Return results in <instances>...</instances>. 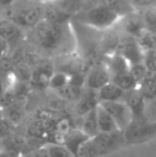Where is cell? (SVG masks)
<instances>
[{
    "label": "cell",
    "mask_w": 156,
    "mask_h": 157,
    "mask_svg": "<svg viewBox=\"0 0 156 157\" xmlns=\"http://www.w3.org/2000/svg\"><path fill=\"white\" fill-rule=\"evenodd\" d=\"M2 118H3V109L0 107V119H2Z\"/></svg>",
    "instance_id": "45"
},
{
    "label": "cell",
    "mask_w": 156,
    "mask_h": 157,
    "mask_svg": "<svg viewBox=\"0 0 156 157\" xmlns=\"http://www.w3.org/2000/svg\"><path fill=\"white\" fill-rule=\"evenodd\" d=\"M14 66L15 64L13 63V61L11 59H9L6 56L0 58V72H4V73L13 72Z\"/></svg>",
    "instance_id": "39"
},
{
    "label": "cell",
    "mask_w": 156,
    "mask_h": 157,
    "mask_svg": "<svg viewBox=\"0 0 156 157\" xmlns=\"http://www.w3.org/2000/svg\"><path fill=\"white\" fill-rule=\"evenodd\" d=\"M18 0H0V6H9Z\"/></svg>",
    "instance_id": "42"
},
{
    "label": "cell",
    "mask_w": 156,
    "mask_h": 157,
    "mask_svg": "<svg viewBox=\"0 0 156 157\" xmlns=\"http://www.w3.org/2000/svg\"><path fill=\"white\" fill-rule=\"evenodd\" d=\"M100 105L110 113V116L116 121L120 130H124L133 121L134 116L131 110L123 99L119 101H101Z\"/></svg>",
    "instance_id": "6"
},
{
    "label": "cell",
    "mask_w": 156,
    "mask_h": 157,
    "mask_svg": "<svg viewBox=\"0 0 156 157\" xmlns=\"http://www.w3.org/2000/svg\"><path fill=\"white\" fill-rule=\"evenodd\" d=\"M125 91L119 88L112 81L103 86L101 89L97 90V97L101 101H119L122 99L124 96Z\"/></svg>",
    "instance_id": "19"
},
{
    "label": "cell",
    "mask_w": 156,
    "mask_h": 157,
    "mask_svg": "<svg viewBox=\"0 0 156 157\" xmlns=\"http://www.w3.org/2000/svg\"><path fill=\"white\" fill-rule=\"evenodd\" d=\"M98 104H100V101L97 97V91L85 88V91L81 97L76 101V113L81 118L86 113L97 107Z\"/></svg>",
    "instance_id": "13"
},
{
    "label": "cell",
    "mask_w": 156,
    "mask_h": 157,
    "mask_svg": "<svg viewBox=\"0 0 156 157\" xmlns=\"http://www.w3.org/2000/svg\"><path fill=\"white\" fill-rule=\"evenodd\" d=\"M16 101H18L16 99V96H15L12 88L6 89L1 93V95H0V107H1L2 109L10 107L11 105L15 104Z\"/></svg>",
    "instance_id": "33"
},
{
    "label": "cell",
    "mask_w": 156,
    "mask_h": 157,
    "mask_svg": "<svg viewBox=\"0 0 156 157\" xmlns=\"http://www.w3.org/2000/svg\"><path fill=\"white\" fill-rule=\"evenodd\" d=\"M111 81H112L113 83H116L119 88H121V89L125 92L136 89V88H138V86H139L138 81L134 78V76L131 74L129 71L112 76L111 77Z\"/></svg>",
    "instance_id": "23"
},
{
    "label": "cell",
    "mask_w": 156,
    "mask_h": 157,
    "mask_svg": "<svg viewBox=\"0 0 156 157\" xmlns=\"http://www.w3.org/2000/svg\"><path fill=\"white\" fill-rule=\"evenodd\" d=\"M12 90L14 92L16 99L19 101H26V99L28 98L30 92H31L32 88L30 86V83L28 82H23V81L15 80L14 85L12 87Z\"/></svg>",
    "instance_id": "29"
},
{
    "label": "cell",
    "mask_w": 156,
    "mask_h": 157,
    "mask_svg": "<svg viewBox=\"0 0 156 157\" xmlns=\"http://www.w3.org/2000/svg\"><path fill=\"white\" fill-rule=\"evenodd\" d=\"M125 143L123 130L115 132H98L90 137L81 147L78 157H103L120 149Z\"/></svg>",
    "instance_id": "3"
},
{
    "label": "cell",
    "mask_w": 156,
    "mask_h": 157,
    "mask_svg": "<svg viewBox=\"0 0 156 157\" xmlns=\"http://www.w3.org/2000/svg\"><path fill=\"white\" fill-rule=\"evenodd\" d=\"M70 74L64 71H59V72H54L49 80V86L48 88L54 91H58L59 89L65 87L69 85Z\"/></svg>",
    "instance_id": "26"
},
{
    "label": "cell",
    "mask_w": 156,
    "mask_h": 157,
    "mask_svg": "<svg viewBox=\"0 0 156 157\" xmlns=\"http://www.w3.org/2000/svg\"><path fill=\"white\" fill-rule=\"evenodd\" d=\"M45 147L50 157H74L73 154L65 147L63 143L48 141L46 142Z\"/></svg>",
    "instance_id": "27"
},
{
    "label": "cell",
    "mask_w": 156,
    "mask_h": 157,
    "mask_svg": "<svg viewBox=\"0 0 156 157\" xmlns=\"http://www.w3.org/2000/svg\"><path fill=\"white\" fill-rule=\"evenodd\" d=\"M142 17H143L146 29L148 31L156 33V10H154V8L146 10Z\"/></svg>",
    "instance_id": "32"
},
{
    "label": "cell",
    "mask_w": 156,
    "mask_h": 157,
    "mask_svg": "<svg viewBox=\"0 0 156 157\" xmlns=\"http://www.w3.org/2000/svg\"><path fill=\"white\" fill-rule=\"evenodd\" d=\"M32 72H33V68L27 62H17L13 70V74H14L16 80L28 83H30L31 81Z\"/></svg>",
    "instance_id": "25"
},
{
    "label": "cell",
    "mask_w": 156,
    "mask_h": 157,
    "mask_svg": "<svg viewBox=\"0 0 156 157\" xmlns=\"http://www.w3.org/2000/svg\"><path fill=\"white\" fill-rule=\"evenodd\" d=\"M6 90V88H4V86H3V83H2V81L0 80V95H1L2 92Z\"/></svg>",
    "instance_id": "44"
},
{
    "label": "cell",
    "mask_w": 156,
    "mask_h": 157,
    "mask_svg": "<svg viewBox=\"0 0 156 157\" xmlns=\"http://www.w3.org/2000/svg\"><path fill=\"white\" fill-rule=\"evenodd\" d=\"M129 72L134 76V78L138 81V83H140L149 74V71L146 68V66L144 65L143 61L138 63H133L129 66Z\"/></svg>",
    "instance_id": "31"
},
{
    "label": "cell",
    "mask_w": 156,
    "mask_h": 157,
    "mask_svg": "<svg viewBox=\"0 0 156 157\" xmlns=\"http://www.w3.org/2000/svg\"><path fill=\"white\" fill-rule=\"evenodd\" d=\"M74 19L77 23L92 29L106 31L117 25L122 17L104 4L95 3L90 8L82 9L81 11L75 13Z\"/></svg>",
    "instance_id": "2"
},
{
    "label": "cell",
    "mask_w": 156,
    "mask_h": 157,
    "mask_svg": "<svg viewBox=\"0 0 156 157\" xmlns=\"http://www.w3.org/2000/svg\"><path fill=\"white\" fill-rule=\"evenodd\" d=\"M86 76H87V74H83V72H80V71L71 73L69 85L78 88H86Z\"/></svg>",
    "instance_id": "35"
},
{
    "label": "cell",
    "mask_w": 156,
    "mask_h": 157,
    "mask_svg": "<svg viewBox=\"0 0 156 157\" xmlns=\"http://www.w3.org/2000/svg\"><path fill=\"white\" fill-rule=\"evenodd\" d=\"M23 28L11 18H0V36L8 40L10 43L18 41L23 36Z\"/></svg>",
    "instance_id": "15"
},
{
    "label": "cell",
    "mask_w": 156,
    "mask_h": 157,
    "mask_svg": "<svg viewBox=\"0 0 156 157\" xmlns=\"http://www.w3.org/2000/svg\"><path fill=\"white\" fill-rule=\"evenodd\" d=\"M107 67L109 70L111 77L115 76V75L121 74V73H124L129 71V64L128 61L124 58L123 56H121L119 52H116L112 56L108 57V62H107Z\"/></svg>",
    "instance_id": "20"
},
{
    "label": "cell",
    "mask_w": 156,
    "mask_h": 157,
    "mask_svg": "<svg viewBox=\"0 0 156 157\" xmlns=\"http://www.w3.org/2000/svg\"><path fill=\"white\" fill-rule=\"evenodd\" d=\"M122 19L125 34L138 39L146 30V26H144L143 17L140 16L139 14H137L136 11L134 13H131V14L125 16Z\"/></svg>",
    "instance_id": "14"
},
{
    "label": "cell",
    "mask_w": 156,
    "mask_h": 157,
    "mask_svg": "<svg viewBox=\"0 0 156 157\" xmlns=\"http://www.w3.org/2000/svg\"><path fill=\"white\" fill-rule=\"evenodd\" d=\"M50 1H52V0H50Z\"/></svg>",
    "instance_id": "46"
},
{
    "label": "cell",
    "mask_w": 156,
    "mask_h": 157,
    "mask_svg": "<svg viewBox=\"0 0 156 157\" xmlns=\"http://www.w3.org/2000/svg\"><path fill=\"white\" fill-rule=\"evenodd\" d=\"M131 6L137 10H149L156 6V0H129Z\"/></svg>",
    "instance_id": "38"
},
{
    "label": "cell",
    "mask_w": 156,
    "mask_h": 157,
    "mask_svg": "<svg viewBox=\"0 0 156 157\" xmlns=\"http://www.w3.org/2000/svg\"><path fill=\"white\" fill-rule=\"evenodd\" d=\"M10 49V42L4 37L0 36V58L6 57Z\"/></svg>",
    "instance_id": "41"
},
{
    "label": "cell",
    "mask_w": 156,
    "mask_h": 157,
    "mask_svg": "<svg viewBox=\"0 0 156 157\" xmlns=\"http://www.w3.org/2000/svg\"><path fill=\"white\" fill-rule=\"evenodd\" d=\"M144 118L150 122L156 123V97L146 101L144 108Z\"/></svg>",
    "instance_id": "34"
},
{
    "label": "cell",
    "mask_w": 156,
    "mask_h": 157,
    "mask_svg": "<svg viewBox=\"0 0 156 157\" xmlns=\"http://www.w3.org/2000/svg\"><path fill=\"white\" fill-rule=\"evenodd\" d=\"M46 142H48V141L45 140V139L38 138V137H32V136H26L25 144H24L21 154H26V153H29V152L36 151V150L40 149V147H44Z\"/></svg>",
    "instance_id": "30"
},
{
    "label": "cell",
    "mask_w": 156,
    "mask_h": 157,
    "mask_svg": "<svg viewBox=\"0 0 156 157\" xmlns=\"http://www.w3.org/2000/svg\"><path fill=\"white\" fill-rule=\"evenodd\" d=\"M71 35L67 23H55L44 18L31 29L30 39L42 52L56 54L69 49Z\"/></svg>",
    "instance_id": "1"
},
{
    "label": "cell",
    "mask_w": 156,
    "mask_h": 157,
    "mask_svg": "<svg viewBox=\"0 0 156 157\" xmlns=\"http://www.w3.org/2000/svg\"><path fill=\"white\" fill-rule=\"evenodd\" d=\"M54 68L51 64L40 62L36 67H33L32 78L30 81V86L34 90H45L49 86V80L51 75L54 74Z\"/></svg>",
    "instance_id": "9"
},
{
    "label": "cell",
    "mask_w": 156,
    "mask_h": 157,
    "mask_svg": "<svg viewBox=\"0 0 156 157\" xmlns=\"http://www.w3.org/2000/svg\"><path fill=\"white\" fill-rule=\"evenodd\" d=\"M122 99L131 110L134 119L144 118V108H146V101L138 88L131 90V91H126Z\"/></svg>",
    "instance_id": "11"
},
{
    "label": "cell",
    "mask_w": 156,
    "mask_h": 157,
    "mask_svg": "<svg viewBox=\"0 0 156 157\" xmlns=\"http://www.w3.org/2000/svg\"><path fill=\"white\" fill-rule=\"evenodd\" d=\"M19 157H50V156L48 154L47 150H46L45 145H44V147H40V149L36 150V151L29 152V153H26V154H21Z\"/></svg>",
    "instance_id": "40"
},
{
    "label": "cell",
    "mask_w": 156,
    "mask_h": 157,
    "mask_svg": "<svg viewBox=\"0 0 156 157\" xmlns=\"http://www.w3.org/2000/svg\"><path fill=\"white\" fill-rule=\"evenodd\" d=\"M123 132L126 144L143 142L156 137V123L150 122L146 118L133 119Z\"/></svg>",
    "instance_id": "4"
},
{
    "label": "cell",
    "mask_w": 156,
    "mask_h": 157,
    "mask_svg": "<svg viewBox=\"0 0 156 157\" xmlns=\"http://www.w3.org/2000/svg\"><path fill=\"white\" fill-rule=\"evenodd\" d=\"M104 35L101 39V50L107 57L112 56L113 54L118 52L119 44H120L121 36L116 31H113L112 28L104 31Z\"/></svg>",
    "instance_id": "16"
},
{
    "label": "cell",
    "mask_w": 156,
    "mask_h": 157,
    "mask_svg": "<svg viewBox=\"0 0 156 157\" xmlns=\"http://www.w3.org/2000/svg\"><path fill=\"white\" fill-rule=\"evenodd\" d=\"M96 113H97V123L100 132H115L120 130L116 121L110 116V113L105 108H103L100 104L96 107Z\"/></svg>",
    "instance_id": "17"
},
{
    "label": "cell",
    "mask_w": 156,
    "mask_h": 157,
    "mask_svg": "<svg viewBox=\"0 0 156 157\" xmlns=\"http://www.w3.org/2000/svg\"><path fill=\"white\" fill-rule=\"evenodd\" d=\"M15 129H16V125L13 124L11 121H9L4 117L0 119V138H3L8 135L13 134V132H15Z\"/></svg>",
    "instance_id": "36"
},
{
    "label": "cell",
    "mask_w": 156,
    "mask_h": 157,
    "mask_svg": "<svg viewBox=\"0 0 156 157\" xmlns=\"http://www.w3.org/2000/svg\"><path fill=\"white\" fill-rule=\"evenodd\" d=\"M26 113L25 101H16L10 107L3 109V117L15 125H18L24 119Z\"/></svg>",
    "instance_id": "22"
},
{
    "label": "cell",
    "mask_w": 156,
    "mask_h": 157,
    "mask_svg": "<svg viewBox=\"0 0 156 157\" xmlns=\"http://www.w3.org/2000/svg\"><path fill=\"white\" fill-rule=\"evenodd\" d=\"M118 52L123 56L129 64L138 63L143 61L144 52L142 50L139 42L136 37L125 34L121 37L120 44H119Z\"/></svg>",
    "instance_id": "7"
},
{
    "label": "cell",
    "mask_w": 156,
    "mask_h": 157,
    "mask_svg": "<svg viewBox=\"0 0 156 157\" xmlns=\"http://www.w3.org/2000/svg\"><path fill=\"white\" fill-rule=\"evenodd\" d=\"M89 138L90 137L81 128H71L63 135L61 143L65 145V147L73 154L74 157H78L81 147L87 142Z\"/></svg>",
    "instance_id": "10"
},
{
    "label": "cell",
    "mask_w": 156,
    "mask_h": 157,
    "mask_svg": "<svg viewBox=\"0 0 156 157\" xmlns=\"http://www.w3.org/2000/svg\"><path fill=\"white\" fill-rule=\"evenodd\" d=\"M96 3L106 6L107 8L111 9L113 12H116L122 18H124L125 16L131 14L136 11L129 0H97Z\"/></svg>",
    "instance_id": "18"
},
{
    "label": "cell",
    "mask_w": 156,
    "mask_h": 157,
    "mask_svg": "<svg viewBox=\"0 0 156 157\" xmlns=\"http://www.w3.org/2000/svg\"><path fill=\"white\" fill-rule=\"evenodd\" d=\"M25 140L26 136L17 132H13L3 138H0V152L21 155Z\"/></svg>",
    "instance_id": "12"
},
{
    "label": "cell",
    "mask_w": 156,
    "mask_h": 157,
    "mask_svg": "<svg viewBox=\"0 0 156 157\" xmlns=\"http://www.w3.org/2000/svg\"><path fill=\"white\" fill-rule=\"evenodd\" d=\"M137 40L144 52L156 50V33L146 30Z\"/></svg>",
    "instance_id": "28"
},
{
    "label": "cell",
    "mask_w": 156,
    "mask_h": 157,
    "mask_svg": "<svg viewBox=\"0 0 156 157\" xmlns=\"http://www.w3.org/2000/svg\"><path fill=\"white\" fill-rule=\"evenodd\" d=\"M21 155H16V154H9V153H3L0 152V157H19Z\"/></svg>",
    "instance_id": "43"
},
{
    "label": "cell",
    "mask_w": 156,
    "mask_h": 157,
    "mask_svg": "<svg viewBox=\"0 0 156 157\" xmlns=\"http://www.w3.org/2000/svg\"><path fill=\"white\" fill-rule=\"evenodd\" d=\"M83 91H85V88H78V87H74L72 85H67L65 87L61 88V89H59L56 92L62 101H77L81 97Z\"/></svg>",
    "instance_id": "24"
},
{
    "label": "cell",
    "mask_w": 156,
    "mask_h": 157,
    "mask_svg": "<svg viewBox=\"0 0 156 157\" xmlns=\"http://www.w3.org/2000/svg\"><path fill=\"white\" fill-rule=\"evenodd\" d=\"M111 81V75L107 65H97L92 67L86 76V88L96 90Z\"/></svg>",
    "instance_id": "8"
},
{
    "label": "cell",
    "mask_w": 156,
    "mask_h": 157,
    "mask_svg": "<svg viewBox=\"0 0 156 157\" xmlns=\"http://www.w3.org/2000/svg\"><path fill=\"white\" fill-rule=\"evenodd\" d=\"M81 129L86 132L89 137H93L100 132L97 123V113H96V108L86 113L81 117Z\"/></svg>",
    "instance_id": "21"
},
{
    "label": "cell",
    "mask_w": 156,
    "mask_h": 157,
    "mask_svg": "<svg viewBox=\"0 0 156 157\" xmlns=\"http://www.w3.org/2000/svg\"><path fill=\"white\" fill-rule=\"evenodd\" d=\"M143 63L149 72L156 73V50H150L144 52Z\"/></svg>",
    "instance_id": "37"
},
{
    "label": "cell",
    "mask_w": 156,
    "mask_h": 157,
    "mask_svg": "<svg viewBox=\"0 0 156 157\" xmlns=\"http://www.w3.org/2000/svg\"><path fill=\"white\" fill-rule=\"evenodd\" d=\"M21 28H33L45 18V6H26L17 9L10 17Z\"/></svg>",
    "instance_id": "5"
}]
</instances>
